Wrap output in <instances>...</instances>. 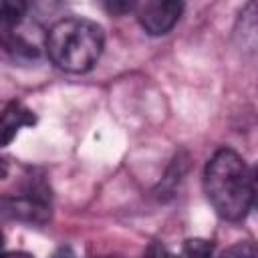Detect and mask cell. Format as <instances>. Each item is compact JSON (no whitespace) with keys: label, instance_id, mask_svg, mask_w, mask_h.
Masks as SVG:
<instances>
[{"label":"cell","instance_id":"obj_8","mask_svg":"<svg viewBox=\"0 0 258 258\" xmlns=\"http://www.w3.org/2000/svg\"><path fill=\"white\" fill-rule=\"evenodd\" d=\"M0 258H34L26 252H0Z\"/></svg>","mask_w":258,"mask_h":258},{"label":"cell","instance_id":"obj_7","mask_svg":"<svg viewBox=\"0 0 258 258\" xmlns=\"http://www.w3.org/2000/svg\"><path fill=\"white\" fill-rule=\"evenodd\" d=\"M145 258H212V244L202 238H191V240L183 242V246L177 254H171L163 246L153 244L147 250Z\"/></svg>","mask_w":258,"mask_h":258},{"label":"cell","instance_id":"obj_1","mask_svg":"<svg viewBox=\"0 0 258 258\" xmlns=\"http://www.w3.org/2000/svg\"><path fill=\"white\" fill-rule=\"evenodd\" d=\"M204 189L224 220L238 222L246 218L254 200L252 169L234 149H220L212 155L204 171Z\"/></svg>","mask_w":258,"mask_h":258},{"label":"cell","instance_id":"obj_9","mask_svg":"<svg viewBox=\"0 0 258 258\" xmlns=\"http://www.w3.org/2000/svg\"><path fill=\"white\" fill-rule=\"evenodd\" d=\"M6 173H8V165H6V161L0 157V179H2Z\"/></svg>","mask_w":258,"mask_h":258},{"label":"cell","instance_id":"obj_6","mask_svg":"<svg viewBox=\"0 0 258 258\" xmlns=\"http://www.w3.org/2000/svg\"><path fill=\"white\" fill-rule=\"evenodd\" d=\"M34 123L36 117L28 107H24L18 101L8 103L0 111V147H6L22 127H30Z\"/></svg>","mask_w":258,"mask_h":258},{"label":"cell","instance_id":"obj_4","mask_svg":"<svg viewBox=\"0 0 258 258\" xmlns=\"http://www.w3.org/2000/svg\"><path fill=\"white\" fill-rule=\"evenodd\" d=\"M141 28L153 36L167 34L181 16L183 4L173 0H145L133 6Z\"/></svg>","mask_w":258,"mask_h":258},{"label":"cell","instance_id":"obj_2","mask_svg":"<svg viewBox=\"0 0 258 258\" xmlns=\"http://www.w3.org/2000/svg\"><path fill=\"white\" fill-rule=\"evenodd\" d=\"M105 46L103 28L89 18H62L46 34L44 48L48 58L67 73L91 71Z\"/></svg>","mask_w":258,"mask_h":258},{"label":"cell","instance_id":"obj_5","mask_svg":"<svg viewBox=\"0 0 258 258\" xmlns=\"http://www.w3.org/2000/svg\"><path fill=\"white\" fill-rule=\"evenodd\" d=\"M0 208H2L0 210L2 214H8L10 218H18L24 222H32V224H44L50 218V206L44 200H40L36 194L4 200L0 202Z\"/></svg>","mask_w":258,"mask_h":258},{"label":"cell","instance_id":"obj_10","mask_svg":"<svg viewBox=\"0 0 258 258\" xmlns=\"http://www.w3.org/2000/svg\"><path fill=\"white\" fill-rule=\"evenodd\" d=\"M2 246H4V236H2V232H0V250H2Z\"/></svg>","mask_w":258,"mask_h":258},{"label":"cell","instance_id":"obj_3","mask_svg":"<svg viewBox=\"0 0 258 258\" xmlns=\"http://www.w3.org/2000/svg\"><path fill=\"white\" fill-rule=\"evenodd\" d=\"M26 4L0 2V44L18 56H36L38 44L22 32Z\"/></svg>","mask_w":258,"mask_h":258}]
</instances>
